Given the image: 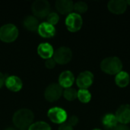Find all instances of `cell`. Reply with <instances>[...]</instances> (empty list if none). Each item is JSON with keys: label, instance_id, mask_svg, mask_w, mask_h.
Listing matches in <instances>:
<instances>
[{"label": "cell", "instance_id": "obj_1", "mask_svg": "<svg viewBox=\"0 0 130 130\" xmlns=\"http://www.w3.org/2000/svg\"><path fill=\"white\" fill-rule=\"evenodd\" d=\"M34 113L30 110L21 109L16 111L13 116V123L19 129H28L34 120Z\"/></svg>", "mask_w": 130, "mask_h": 130}, {"label": "cell", "instance_id": "obj_2", "mask_svg": "<svg viewBox=\"0 0 130 130\" xmlns=\"http://www.w3.org/2000/svg\"><path fill=\"white\" fill-rule=\"evenodd\" d=\"M122 68L121 60L116 56L105 58L101 63V70L109 75H117L122 71Z\"/></svg>", "mask_w": 130, "mask_h": 130}, {"label": "cell", "instance_id": "obj_3", "mask_svg": "<svg viewBox=\"0 0 130 130\" xmlns=\"http://www.w3.org/2000/svg\"><path fill=\"white\" fill-rule=\"evenodd\" d=\"M18 37V30L12 24H6L0 27V40L5 43L14 42Z\"/></svg>", "mask_w": 130, "mask_h": 130}, {"label": "cell", "instance_id": "obj_4", "mask_svg": "<svg viewBox=\"0 0 130 130\" xmlns=\"http://www.w3.org/2000/svg\"><path fill=\"white\" fill-rule=\"evenodd\" d=\"M32 12L36 18H46L50 14V4L46 0H37L31 6Z\"/></svg>", "mask_w": 130, "mask_h": 130}, {"label": "cell", "instance_id": "obj_5", "mask_svg": "<svg viewBox=\"0 0 130 130\" xmlns=\"http://www.w3.org/2000/svg\"><path fill=\"white\" fill-rule=\"evenodd\" d=\"M53 58L58 64H67L71 61L72 58V52L70 48L66 46H62L58 48L54 52Z\"/></svg>", "mask_w": 130, "mask_h": 130}, {"label": "cell", "instance_id": "obj_6", "mask_svg": "<svg viewBox=\"0 0 130 130\" xmlns=\"http://www.w3.org/2000/svg\"><path fill=\"white\" fill-rule=\"evenodd\" d=\"M83 21L82 16L77 13H71L68 14L66 19V25L70 32H77L82 27Z\"/></svg>", "mask_w": 130, "mask_h": 130}, {"label": "cell", "instance_id": "obj_7", "mask_svg": "<svg viewBox=\"0 0 130 130\" xmlns=\"http://www.w3.org/2000/svg\"><path fill=\"white\" fill-rule=\"evenodd\" d=\"M63 93L62 88L56 83H53L50 85L45 90L44 97L46 101L50 102H53L59 100Z\"/></svg>", "mask_w": 130, "mask_h": 130}, {"label": "cell", "instance_id": "obj_8", "mask_svg": "<svg viewBox=\"0 0 130 130\" xmlns=\"http://www.w3.org/2000/svg\"><path fill=\"white\" fill-rule=\"evenodd\" d=\"M49 119L54 123L62 124L67 120V113L62 108L56 107L50 108L47 113Z\"/></svg>", "mask_w": 130, "mask_h": 130}, {"label": "cell", "instance_id": "obj_9", "mask_svg": "<svg viewBox=\"0 0 130 130\" xmlns=\"http://www.w3.org/2000/svg\"><path fill=\"white\" fill-rule=\"evenodd\" d=\"M94 82V75L89 71H85L81 72L76 79V84L80 89L88 88Z\"/></svg>", "mask_w": 130, "mask_h": 130}, {"label": "cell", "instance_id": "obj_10", "mask_svg": "<svg viewBox=\"0 0 130 130\" xmlns=\"http://www.w3.org/2000/svg\"><path fill=\"white\" fill-rule=\"evenodd\" d=\"M116 117L120 124L126 125L130 123V105L123 104L116 112Z\"/></svg>", "mask_w": 130, "mask_h": 130}, {"label": "cell", "instance_id": "obj_11", "mask_svg": "<svg viewBox=\"0 0 130 130\" xmlns=\"http://www.w3.org/2000/svg\"><path fill=\"white\" fill-rule=\"evenodd\" d=\"M107 7L110 12L116 14H121L126 11L127 4L126 1L124 0H111L108 2Z\"/></svg>", "mask_w": 130, "mask_h": 130}, {"label": "cell", "instance_id": "obj_12", "mask_svg": "<svg viewBox=\"0 0 130 130\" xmlns=\"http://www.w3.org/2000/svg\"><path fill=\"white\" fill-rule=\"evenodd\" d=\"M5 85H6L8 90L14 92H18L22 88L23 83L20 78L15 75H12V76H8L5 78Z\"/></svg>", "mask_w": 130, "mask_h": 130}, {"label": "cell", "instance_id": "obj_13", "mask_svg": "<svg viewBox=\"0 0 130 130\" xmlns=\"http://www.w3.org/2000/svg\"><path fill=\"white\" fill-rule=\"evenodd\" d=\"M55 5L57 11L62 14H69L74 9V3L70 0H57Z\"/></svg>", "mask_w": 130, "mask_h": 130}, {"label": "cell", "instance_id": "obj_14", "mask_svg": "<svg viewBox=\"0 0 130 130\" xmlns=\"http://www.w3.org/2000/svg\"><path fill=\"white\" fill-rule=\"evenodd\" d=\"M75 81L74 75L70 71L62 72L59 77V85L62 88H69L73 85Z\"/></svg>", "mask_w": 130, "mask_h": 130}, {"label": "cell", "instance_id": "obj_15", "mask_svg": "<svg viewBox=\"0 0 130 130\" xmlns=\"http://www.w3.org/2000/svg\"><path fill=\"white\" fill-rule=\"evenodd\" d=\"M38 33L43 37H52L56 34L55 27L47 22L41 23L38 27Z\"/></svg>", "mask_w": 130, "mask_h": 130}, {"label": "cell", "instance_id": "obj_16", "mask_svg": "<svg viewBox=\"0 0 130 130\" xmlns=\"http://www.w3.org/2000/svg\"><path fill=\"white\" fill-rule=\"evenodd\" d=\"M38 55L45 59H48L53 57L54 50L53 46L48 43H42L37 47Z\"/></svg>", "mask_w": 130, "mask_h": 130}, {"label": "cell", "instance_id": "obj_17", "mask_svg": "<svg viewBox=\"0 0 130 130\" xmlns=\"http://www.w3.org/2000/svg\"><path fill=\"white\" fill-rule=\"evenodd\" d=\"M103 125L107 129H113L118 125V120L114 114H106L103 118Z\"/></svg>", "mask_w": 130, "mask_h": 130}, {"label": "cell", "instance_id": "obj_18", "mask_svg": "<svg viewBox=\"0 0 130 130\" xmlns=\"http://www.w3.org/2000/svg\"><path fill=\"white\" fill-rule=\"evenodd\" d=\"M39 25H40L39 21L37 19V18L34 16H31V15L27 16L24 20V26L28 30L30 31L37 30Z\"/></svg>", "mask_w": 130, "mask_h": 130}, {"label": "cell", "instance_id": "obj_19", "mask_svg": "<svg viewBox=\"0 0 130 130\" xmlns=\"http://www.w3.org/2000/svg\"><path fill=\"white\" fill-rule=\"evenodd\" d=\"M115 82H116V84L117 86H119L120 88H125L129 84V75L126 72L121 71L117 75H116Z\"/></svg>", "mask_w": 130, "mask_h": 130}, {"label": "cell", "instance_id": "obj_20", "mask_svg": "<svg viewBox=\"0 0 130 130\" xmlns=\"http://www.w3.org/2000/svg\"><path fill=\"white\" fill-rule=\"evenodd\" d=\"M77 98H78V100L82 102V103H88L91 99V94L89 92L88 90L87 89H80L78 91V96Z\"/></svg>", "mask_w": 130, "mask_h": 130}, {"label": "cell", "instance_id": "obj_21", "mask_svg": "<svg viewBox=\"0 0 130 130\" xmlns=\"http://www.w3.org/2000/svg\"><path fill=\"white\" fill-rule=\"evenodd\" d=\"M63 96L66 100L72 101H74L75 99L77 98L78 91L75 88H66L63 91Z\"/></svg>", "mask_w": 130, "mask_h": 130}, {"label": "cell", "instance_id": "obj_22", "mask_svg": "<svg viewBox=\"0 0 130 130\" xmlns=\"http://www.w3.org/2000/svg\"><path fill=\"white\" fill-rule=\"evenodd\" d=\"M28 130H51L50 126L43 121H39L34 123H32L30 127L27 129Z\"/></svg>", "mask_w": 130, "mask_h": 130}, {"label": "cell", "instance_id": "obj_23", "mask_svg": "<svg viewBox=\"0 0 130 130\" xmlns=\"http://www.w3.org/2000/svg\"><path fill=\"white\" fill-rule=\"evenodd\" d=\"M74 10L78 14L85 13L88 10V5L84 2H78L74 4Z\"/></svg>", "mask_w": 130, "mask_h": 130}, {"label": "cell", "instance_id": "obj_24", "mask_svg": "<svg viewBox=\"0 0 130 130\" xmlns=\"http://www.w3.org/2000/svg\"><path fill=\"white\" fill-rule=\"evenodd\" d=\"M59 17L56 12H51L46 17V22L53 26L59 22Z\"/></svg>", "mask_w": 130, "mask_h": 130}, {"label": "cell", "instance_id": "obj_25", "mask_svg": "<svg viewBox=\"0 0 130 130\" xmlns=\"http://www.w3.org/2000/svg\"><path fill=\"white\" fill-rule=\"evenodd\" d=\"M56 62L55 60L53 59V58H50V59H48L46 60L45 62V66L47 69H53L56 66Z\"/></svg>", "mask_w": 130, "mask_h": 130}, {"label": "cell", "instance_id": "obj_26", "mask_svg": "<svg viewBox=\"0 0 130 130\" xmlns=\"http://www.w3.org/2000/svg\"><path fill=\"white\" fill-rule=\"evenodd\" d=\"M78 118L76 116H72L67 122V123L69 125H70L71 126H76L78 124Z\"/></svg>", "mask_w": 130, "mask_h": 130}, {"label": "cell", "instance_id": "obj_27", "mask_svg": "<svg viewBox=\"0 0 130 130\" xmlns=\"http://www.w3.org/2000/svg\"><path fill=\"white\" fill-rule=\"evenodd\" d=\"M59 130H74L72 126H71L70 125H69L67 123H64L60 125V126L59 127Z\"/></svg>", "mask_w": 130, "mask_h": 130}, {"label": "cell", "instance_id": "obj_28", "mask_svg": "<svg viewBox=\"0 0 130 130\" xmlns=\"http://www.w3.org/2000/svg\"><path fill=\"white\" fill-rule=\"evenodd\" d=\"M113 130H130V129L126 125L120 124V125H117Z\"/></svg>", "mask_w": 130, "mask_h": 130}, {"label": "cell", "instance_id": "obj_29", "mask_svg": "<svg viewBox=\"0 0 130 130\" xmlns=\"http://www.w3.org/2000/svg\"><path fill=\"white\" fill-rule=\"evenodd\" d=\"M5 82V76L2 75V73L0 72V88L4 85Z\"/></svg>", "mask_w": 130, "mask_h": 130}, {"label": "cell", "instance_id": "obj_30", "mask_svg": "<svg viewBox=\"0 0 130 130\" xmlns=\"http://www.w3.org/2000/svg\"><path fill=\"white\" fill-rule=\"evenodd\" d=\"M5 130H15L14 128H11V127H9V128H7V129H5Z\"/></svg>", "mask_w": 130, "mask_h": 130}, {"label": "cell", "instance_id": "obj_31", "mask_svg": "<svg viewBox=\"0 0 130 130\" xmlns=\"http://www.w3.org/2000/svg\"><path fill=\"white\" fill-rule=\"evenodd\" d=\"M126 4H127V5H130V1H127V2H126Z\"/></svg>", "mask_w": 130, "mask_h": 130}, {"label": "cell", "instance_id": "obj_32", "mask_svg": "<svg viewBox=\"0 0 130 130\" xmlns=\"http://www.w3.org/2000/svg\"><path fill=\"white\" fill-rule=\"evenodd\" d=\"M93 130H101V129H93Z\"/></svg>", "mask_w": 130, "mask_h": 130}, {"label": "cell", "instance_id": "obj_33", "mask_svg": "<svg viewBox=\"0 0 130 130\" xmlns=\"http://www.w3.org/2000/svg\"><path fill=\"white\" fill-rule=\"evenodd\" d=\"M19 130H28L27 129H19Z\"/></svg>", "mask_w": 130, "mask_h": 130}]
</instances>
